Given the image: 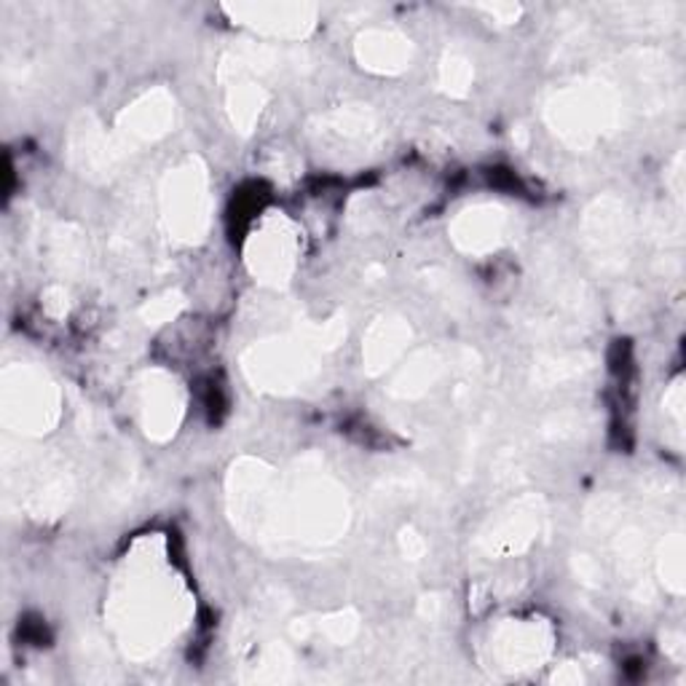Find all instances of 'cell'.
I'll use <instances>...</instances> for the list:
<instances>
[{
    "label": "cell",
    "instance_id": "1",
    "mask_svg": "<svg viewBox=\"0 0 686 686\" xmlns=\"http://www.w3.org/2000/svg\"><path fill=\"white\" fill-rule=\"evenodd\" d=\"M360 57L368 62V67L381 73H394L403 70L407 46L400 35L394 33H370L364 35L360 43Z\"/></svg>",
    "mask_w": 686,
    "mask_h": 686
},
{
    "label": "cell",
    "instance_id": "2",
    "mask_svg": "<svg viewBox=\"0 0 686 686\" xmlns=\"http://www.w3.org/2000/svg\"><path fill=\"white\" fill-rule=\"evenodd\" d=\"M237 14H247V22L269 33H301L306 28V9L298 6H242Z\"/></svg>",
    "mask_w": 686,
    "mask_h": 686
}]
</instances>
